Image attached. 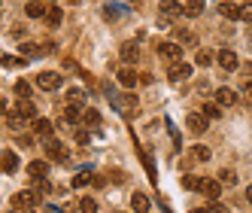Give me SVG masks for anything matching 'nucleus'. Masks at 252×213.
Listing matches in <instances>:
<instances>
[{
    "label": "nucleus",
    "mask_w": 252,
    "mask_h": 213,
    "mask_svg": "<svg viewBox=\"0 0 252 213\" xmlns=\"http://www.w3.org/2000/svg\"><path fill=\"white\" fill-rule=\"evenodd\" d=\"M189 76H191V64H186V61H170V67H167V79L170 82H183Z\"/></svg>",
    "instance_id": "f257e3e1"
},
{
    "label": "nucleus",
    "mask_w": 252,
    "mask_h": 213,
    "mask_svg": "<svg viewBox=\"0 0 252 213\" xmlns=\"http://www.w3.org/2000/svg\"><path fill=\"white\" fill-rule=\"evenodd\" d=\"M12 204H15V207H37V204H40V192H37V189L15 192V195H12Z\"/></svg>",
    "instance_id": "f03ea898"
},
{
    "label": "nucleus",
    "mask_w": 252,
    "mask_h": 213,
    "mask_svg": "<svg viewBox=\"0 0 252 213\" xmlns=\"http://www.w3.org/2000/svg\"><path fill=\"white\" fill-rule=\"evenodd\" d=\"M46 155L52 158V162H61V165H64L67 158H70V155H67V146L61 143V140H55V137H52V140H46Z\"/></svg>",
    "instance_id": "7ed1b4c3"
},
{
    "label": "nucleus",
    "mask_w": 252,
    "mask_h": 213,
    "mask_svg": "<svg viewBox=\"0 0 252 213\" xmlns=\"http://www.w3.org/2000/svg\"><path fill=\"white\" fill-rule=\"evenodd\" d=\"M37 85L43 88V92H55V88L61 85V73H55V70H43V73H37Z\"/></svg>",
    "instance_id": "20e7f679"
},
{
    "label": "nucleus",
    "mask_w": 252,
    "mask_h": 213,
    "mask_svg": "<svg viewBox=\"0 0 252 213\" xmlns=\"http://www.w3.org/2000/svg\"><path fill=\"white\" fill-rule=\"evenodd\" d=\"M216 64H219L222 70H237V52H234V49H219V52H216Z\"/></svg>",
    "instance_id": "39448f33"
},
{
    "label": "nucleus",
    "mask_w": 252,
    "mask_h": 213,
    "mask_svg": "<svg viewBox=\"0 0 252 213\" xmlns=\"http://www.w3.org/2000/svg\"><path fill=\"white\" fill-rule=\"evenodd\" d=\"M158 55L167 58V61H183V46H179V43H161Z\"/></svg>",
    "instance_id": "423d86ee"
},
{
    "label": "nucleus",
    "mask_w": 252,
    "mask_h": 213,
    "mask_svg": "<svg viewBox=\"0 0 252 213\" xmlns=\"http://www.w3.org/2000/svg\"><path fill=\"white\" fill-rule=\"evenodd\" d=\"M186 128H189L191 134H204V131H207V116H204V113H191V116H186Z\"/></svg>",
    "instance_id": "0eeeda50"
},
{
    "label": "nucleus",
    "mask_w": 252,
    "mask_h": 213,
    "mask_svg": "<svg viewBox=\"0 0 252 213\" xmlns=\"http://www.w3.org/2000/svg\"><path fill=\"white\" fill-rule=\"evenodd\" d=\"M25 12H28V19H46L49 6H46V0H28V3H25Z\"/></svg>",
    "instance_id": "6e6552de"
},
{
    "label": "nucleus",
    "mask_w": 252,
    "mask_h": 213,
    "mask_svg": "<svg viewBox=\"0 0 252 213\" xmlns=\"http://www.w3.org/2000/svg\"><path fill=\"white\" fill-rule=\"evenodd\" d=\"M158 9H161V15H164V19H176V15H183V12H186V6H183V3H176V0H161Z\"/></svg>",
    "instance_id": "1a4fd4ad"
},
{
    "label": "nucleus",
    "mask_w": 252,
    "mask_h": 213,
    "mask_svg": "<svg viewBox=\"0 0 252 213\" xmlns=\"http://www.w3.org/2000/svg\"><path fill=\"white\" fill-rule=\"evenodd\" d=\"M116 79L122 82V88H134V85L140 82V76H137V70H134V67H122L119 73H116Z\"/></svg>",
    "instance_id": "9d476101"
},
{
    "label": "nucleus",
    "mask_w": 252,
    "mask_h": 213,
    "mask_svg": "<svg viewBox=\"0 0 252 213\" xmlns=\"http://www.w3.org/2000/svg\"><path fill=\"white\" fill-rule=\"evenodd\" d=\"M216 104H219V106H234V104H237V92L228 88V85H222L219 92H216Z\"/></svg>",
    "instance_id": "9b49d317"
},
{
    "label": "nucleus",
    "mask_w": 252,
    "mask_h": 213,
    "mask_svg": "<svg viewBox=\"0 0 252 213\" xmlns=\"http://www.w3.org/2000/svg\"><path fill=\"white\" fill-rule=\"evenodd\" d=\"M0 168H3L6 174L19 171V155H15L12 149H3V152H0Z\"/></svg>",
    "instance_id": "f8f14e48"
},
{
    "label": "nucleus",
    "mask_w": 252,
    "mask_h": 213,
    "mask_svg": "<svg viewBox=\"0 0 252 213\" xmlns=\"http://www.w3.org/2000/svg\"><path fill=\"white\" fill-rule=\"evenodd\" d=\"M52 131H55V125H52L49 119H33V134H37V137L52 140Z\"/></svg>",
    "instance_id": "ddd939ff"
},
{
    "label": "nucleus",
    "mask_w": 252,
    "mask_h": 213,
    "mask_svg": "<svg viewBox=\"0 0 252 213\" xmlns=\"http://www.w3.org/2000/svg\"><path fill=\"white\" fill-rule=\"evenodd\" d=\"M149 207H152V204H149V198H146L143 192H134V195H131V210H134V213H149Z\"/></svg>",
    "instance_id": "4468645a"
},
{
    "label": "nucleus",
    "mask_w": 252,
    "mask_h": 213,
    "mask_svg": "<svg viewBox=\"0 0 252 213\" xmlns=\"http://www.w3.org/2000/svg\"><path fill=\"white\" fill-rule=\"evenodd\" d=\"M219 15L234 22V19H240V6L234 3V0H225V3H219Z\"/></svg>",
    "instance_id": "2eb2a0df"
},
{
    "label": "nucleus",
    "mask_w": 252,
    "mask_h": 213,
    "mask_svg": "<svg viewBox=\"0 0 252 213\" xmlns=\"http://www.w3.org/2000/svg\"><path fill=\"white\" fill-rule=\"evenodd\" d=\"M28 174L33 177V180H37V177H40V180H43V177L49 174V162H43V158H33V162L28 165Z\"/></svg>",
    "instance_id": "dca6fc26"
},
{
    "label": "nucleus",
    "mask_w": 252,
    "mask_h": 213,
    "mask_svg": "<svg viewBox=\"0 0 252 213\" xmlns=\"http://www.w3.org/2000/svg\"><path fill=\"white\" fill-rule=\"evenodd\" d=\"M204 177H197V174H189V177H183V189H189V192H204Z\"/></svg>",
    "instance_id": "f3484780"
},
{
    "label": "nucleus",
    "mask_w": 252,
    "mask_h": 213,
    "mask_svg": "<svg viewBox=\"0 0 252 213\" xmlns=\"http://www.w3.org/2000/svg\"><path fill=\"white\" fill-rule=\"evenodd\" d=\"M119 55H122V61H128V64H134V61L140 58V46H137V43H125V46H122V52H119Z\"/></svg>",
    "instance_id": "a211bd4d"
},
{
    "label": "nucleus",
    "mask_w": 252,
    "mask_h": 213,
    "mask_svg": "<svg viewBox=\"0 0 252 213\" xmlns=\"http://www.w3.org/2000/svg\"><path fill=\"white\" fill-rule=\"evenodd\" d=\"M15 113H19L22 119H31V122H33V119H40V116H37V106H33L31 101H22L19 106H15Z\"/></svg>",
    "instance_id": "6ab92c4d"
},
{
    "label": "nucleus",
    "mask_w": 252,
    "mask_h": 213,
    "mask_svg": "<svg viewBox=\"0 0 252 213\" xmlns=\"http://www.w3.org/2000/svg\"><path fill=\"white\" fill-rule=\"evenodd\" d=\"M82 116H85V106H73V104L64 106V119L67 122H82Z\"/></svg>",
    "instance_id": "aec40b11"
},
{
    "label": "nucleus",
    "mask_w": 252,
    "mask_h": 213,
    "mask_svg": "<svg viewBox=\"0 0 252 213\" xmlns=\"http://www.w3.org/2000/svg\"><path fill=\"white\" fill-rule=\"evenodd\" d=\"M213 61H216V55H213L210 49H197V52H194V64H197V67H210Z\"/></svg>",
    "instance_id": "412c9836"
},
{
    "label": "nucleus",
    "mask_w": 252,
    "mask_h": 213,
    "mask_svg": "<svg viewBox=\"0 0 252 213\" xmlns=\"http://www.w3.org/2000/svg\"><path fill=\"white\" fill-rule=\"evenodd\" d=\"M67 104L85 106V88H67Z\"/></svg>",
    "instance_id": "4be33fe9"
},
{
    "label": "nucleus",
    "mask_w": 252,
    "mask_h": 213,
    "mask_svg": "<svg viewBox=\"0 0 252 213\" xmlns=\"http://www.w3.org/2000/svg\"><path fill=\"white\" fill-rule=\"evenodd\" d=\"M204 195H207V198H213V201H219L222 183H219V180H207V183H204Z\"/></svg>",
    "instance_id": "5701e85b"
},
{
    "label": "nucleus",
    "mask_w": 252,
    "mask_h": 213,
    "mask_svg": "<svg viewBox=\"0 0 252 213\" xmlns=\"http://www.w3.org/2000/svg\"><path fill=\"white\" fill-rule=\"evenodd\" d=\"M12 92H15V98H19V101H28L33 88H31V82H28V79H19V82H15V88H12Z\"/></svg>",
    "instance_id": "b1692460"
},
{
    "label": "nucleus",
    "mask_w": 252,
    "mask_h": 213,
    "mask_svg": "<svg viewBox=\"0 0 252 213\" xmlns=\"http://www.w3.org/2000/svg\"><path fill=\"white\" fill-rule=\"evenodd\" d=\"M201 12H204V0H189V3H186V15H189V19H197Z\"/></svg>",
    "instance_id": "393cba45"
},
{
    "label": "nucleus",
    "mask_w": 252,
    "mask_h": 213,
    "mask_svg": "<svg viewBox=\"0 0 252 213\" xmlns=\"http://www.w3.org/2000/svg\"><path fill=\"white\" fill-rule=\"evenodd\" d=\"M176 43L179 46H197V37L191 31H176Z\"/></svg>",
    "instance_id": "a878e982"
},
{
    "label": "nucleus",
    "mask_w": 252,
    "mask_h": 213,
    "mask_svg": "<svg viewBox=\"0 0 252 213\" xmlns=\"http://www.w3.org/2000/svg\"><path fill=\"white\" fill-rule=\"evenodd\" d=\"M61 19H64V15H61V9H58V6H49V12H46V22H49L52 28H58V25H61Z\"/></svg>",
    "instance_id": "bb28decb"
},
{
    "label": "nucleus",
    "mask_w": 252,
    "mask_h": 213,
    "mask_svg": "<svg viewBox=\"0 0 252 213\" xmlns=\"http://www.w3.org/2000/svg\"><path fill=\"white\" fill-rule=\"evenodd\" d=\"M189 152H191V158H194V162H207V158H210V149H207V146H201V143H197V146H191Z\"/></svg>",
    "instance_id": "cd10ccee"
},
{
    "label": "nucleus",
    "mask_w": 252,
    "mask_h": 213,
    "mask_svg": "<svg viewBox=\"0 0 252 213\" xmlns=\"http://www.w3.org/2000/svg\"><path fill=\"white\" fill-rule=\"evenodd\" d=\"M88 183H92V174H88V171H79V174L73 177V189H85Z\"/></svg>",
    "instance_id": "c85d7f7f"
},
{
    "label": "nucleus",
    "mask_w": 252,
    "mask_h": 213,
    "mask_svg": "<svg viewBox=\"0 0 252 213\" xmlns=\"http://www.w3.org/2000/svg\"><path fill=\"white\" fill-rule=\"evenodd\" d=\"M119 106L125 113H131V110H137V98L134 95H125V98H119Z\"/></svg>",
    "instance_id": "c756f323"
},
{
    "label": "nucleus",
    "mask_w": 252,
    "mask_h": 213,
    "mask_svg": "<svg viewBox=\"0 0 252 213\" xmlns=\"http://www.w3.org/2000/svg\"><path fill=\"white\" fill-rule=\"evenodd\" d=\"M79 213H97V201L94 198H79Z\"/></svg>",
    "instance_id": "7c9ffc66"
},
{
    "label": "nucleus",
    "mask_w": 252,
    "mask_h": 213,
    "mask_svg": "<svg viewBox=\"0 0 252 213\" xmlns=\"http://www.w3.org/2000/svg\"><path fill=\"white\" fill-rule=\"evenodd\" d=\"M219 183H222V186H234V183H237V174H234V171H228V168H225V171L219 174Z\"/></svg>",
    "instance_id": "2f4dec72"
},
{
    "label": "nucleus",
    "mask_w": 252,
    "mask_h": 213,
    "mask_svg": "<svg viewBox=\"0 0 252 213\" xmlns=\"http://www.w3.org/2000/svg\"><path fill=\"white\" fill-rule=\"evenodd\" d=\"M204 116H207V119H219V116H222V110H219L216 104H204Z\"/></svg>",
    "instance_id": "473e14b6"
},
{
    "label": "nucleus",
    "mask_w": 252,
    "mask_h": 213,
    "mask_svg": "<svg viewBox=\"0 0 252 213\" xmlns=\"http://www.w3.org/2000/svg\"><path fill=\"white\" fill-rule=\"evenodd\" d=\"M6 122H9V128H22V125H25V119H22L19 113H9V116H6Z\"/></svg>",
    "instance_id": "72a5a7b5"
},
{
    "label": "nucleus",
    "mask_w": 252,
    "mask_h": 213,
    "mask_svg": "<svg viewBox=\"0 0 252 213\" xmlns=\"http://www.w3.org/2000/svg\"><path fill=\"white\" fill-rule=\"evenodd\" d=\"M85 122H88V125H97V122H100V116H97V110H85V116H82Z\"/></svg>",
    "instance_id": "f704fd0d"
},
{
    "label": "nucleus",
    "mask_w": 252,
    "mask_h": 213,
    "mask_svg": "<svg viewBox=\"0 0 252 213\" xmlns=\"http://www.w3.org/2000/svg\"><path fill=\"white\" fill-rule=\"evenodd\" d=\"M22 52H25V55H40L43 49H40V46H33V43H25V46H22Z\"/></svg>",
    "instance_id": "c9c22d12"
},
{
    "label": "nucleus",
    "mask_w": 252,
    "mask_h": 213,
    "mask_svg": "<svg viewBox=\"0 0 252 213\" xmlns=\"http://www.w3.org/2000/svg\"><path fill=\"white\" fill-rule=\"evenodd\" d=\"M240 19H243V22H252V3L240 6Z\"/></svg>",
    "instance_id": "e433bc0d"
},
{
    "label": "nucleus",
    "mask_w": 252,
    "mask_h": 213,
    "mask_svg": "<svg viewBox=\"0 0 252 213\" xmlns=\"http://www.w3.org/2000/svg\"><path fill=\"white\" fill-rule=\"evenodd\" d=\"M210 210H213V213H228V207H225V204H219V201H213V204H210Z\"/></svg>",
    "instance_id": "4c0bfd02"
},
{
    "label": "nucleus",
    "mask_w": 252,
    "mask_h": 213,
    "mask_svg": "<svg viewBox=\"0 0 252 213\" xmlns=\"http://www.w3.org/2000/svg\"><path fill=\"white\" fill-rule=\"evenodd\" d=\"M37 192H52V186L46 183V177H43V180H37Z\"/></svg>",
    "instance_id": "58836bf2"
},
{
    "label": "nucleus",
    "mask_w": 252,
    "mask_h": 213,
    "mask_svg": "<svg viewBox=\"0 0 252 213\" xmlns=\"http://www.w3.org/2000/svg\"><path fill=\"white\" fill-rule=\"evenodd\" d=\"M88 137H92L88 131H79V134H76V140H79V143H88Z\"/></svg>",
    "instance_id": "ea45409f"
},
{
    "label": "nucleus",
    "mask_w": 252,
    "mask_h": 213,
    "mask_svg": "<svg viewBox=\"0 0 252 213\" xmlns=\"http://www.w3.org/2000/svg\"><path fill=\"white\" fill-rule=\"evenodd\" d=\"M6 110H9V104H6L3 98H0V113H6Z\"/></svg>",
    "instance_id": "a19ab883"
},
{
    "label": "nucleus",
    "mask_w": 252,
    "mask_h": 213,
    "mask_svg": "<svg viewBox=\"0 0 252 213\" xmlns=\"http://www.w3.org/2000/svg\"><path fill=\"white\" fill-rule=\"evenodd\" d=\"M12 213H33V210H31V207H15Z\"/></svg>",
    "instance_id": "79ce46f5"
},
{
    "label": "nucleus",
    "mask_w": 252,
    "mask_h": 213,
    "mask_svg": "<svg viewBox=\"0 0 252 213\" xmlns=\"http://www.w3.org/2000/svg\"><path fill=\"white\" fill-rule=\"evenodd\" d=\"M191 213H213L210 207H197V210H191Z\"/></svg>",
    "instance_id": "37998d69"
},
{
    "label": "nucleus",
    "mask_w": 252,
    "mask_h": 213,
    "mask_svg": "<svg viewBox=\"0 0 252 213\" xmlns=\"http://www.w3.org/2000/svg\"><path fill=\"white\" fill-rule=\"evenodd\" d=\"M246 95H249V98H252V82H246Z\"/></svg>",
    "instance_id": "c03bdc74"
},
{
    "label": "nucleus",
    "mask_w": 252,
    "mask_h": 213,
    "mask_svg": "<svg viewBox=\"0 0 252 213\" xmlns=\"http://www.w3.org/2000/svg\"><path fill=\"white\" fill-rule=\"evenodd\" d=\"M246 198H249V201H252V186H249V189H246Z\"/></svg>",
    "instance_id": "a18cd8bd"
},
{
    "label": "nucleus",
    "mask_w": 252,
    "mask_h": 213,
    "mask_svg": "<svg viewBox=\"0 0 252 213\" xmlns=\"http://www.w3.org/2000/svg\"><path fill=\"white\" fill-rule=\"evenodd\" d=\"M46 3H49V0H46Z\"/></svg>",
    "instance_id": "49530a36"
},
{
    "label": "nucleus",
    "mask_w": 252,
    "mask_h": 213,
    "mask_svg": "<svg viewBox=\"0 0 252 213\" xmlns=\"http://www.w3.org/2000/svg\"><path fill=\"white\" fill-rule=\"evenodd\" d=\"M134 3H137V0H134Z\"/></svg>",
    "instance_id": "de8ad7c7"
}]
</instances>
